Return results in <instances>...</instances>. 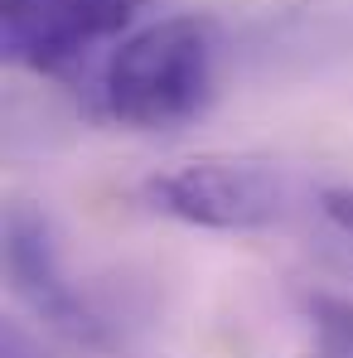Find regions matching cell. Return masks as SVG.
I'll return each instance as SVG.
<instances>
[{
	"label": "cell",
	"mask_w": 353,
	"mask_h": 358,
	"mask_svg": "<svg viewBox=\"0 0 353 358\" xmlns=\"http://www.w3.org/2000/svg\"><path fill=\"white\" fill-rule=\"evenodd\" d=\"M213 87V24L175 15L121 44L102 73V102L121 126L165 131L189 121Z\"/></svg>",
	"instance_id": "6da1fadb"
},
{
	"label": "cell",
	"mask_w": 353,
	"mask_h": 358,
	"mask_svg": "<svg viewBox=\"0 0 353 358\" xmlns=\"http://www.w3.org/2000/svg\"><path fill=\"white\" fill-rule=\"evenodd\" d=\"M150 199L194 228L257 233L271 228L286 208V184L257 160H194L150 184Z\"/></svg>",
	"instance_id": "7a4b0ae2"
},
{
	"label": "cell",
	"mask_w": 353,
	"mask_h": 358,
	"mask_svg": "<svg viewBox=\"0 0 353 358\" xmlns=\"http://www.w3.org/2000/svg\"><path fill=\"white\" fill-rule=\"evenodd\" d=\"M145 0H0L5 59L29 73H63L97 39L131 24Z\"/></svg>",
	"instance_id": "3957f363"
},
{
	"label": "cell",
	"mask_w": 353,
	"mask_h": 358,
	"mask_svg": "<svg viewBox=\"0 0 353 358\" xmlns=\"http://www.w3.org/2000/svg\"><path fill=\"white\" fill-rule=\"evenodd\" d=\"M5 271L20 300L54 324L59 334L78 339V344H102V320L78 300V291L63 281L59 247H54V228L34 203H15L5 213Z\"/></svg>",
	"instance_id": "277c9868"
},
{
	"label": "cell",
	"mask_w": 353,
	"mask_h": 358,
	"mask_svg": "<svg viewBox=\"0 0 353 358\" xmlns=\"http://www.w3.org/2000/svg\"><path fill=\"white\" fill-rule=\"evenodd\" d=\"M319 329L329 334V344H353V305L344 300H315Z\"/></svg>",
	"instance_id": "5b68a950"
},
{
	"label": "cell",
	"mask_w": 353,
	"mask_h": 358,
	"mask_svg": "<svg viewBox=\"0 0 353 358\" xmlns=\"http://www.w3.org/2000/svg\"><path fill=\"white\" fill-rule=\"evenodd\" d=\"M319 208L329 213V223H339L344 233H353V189H324V199H319Z\"/></svg>",
	"instance_id": "8992f818"
}]
</instances>
